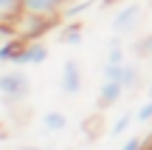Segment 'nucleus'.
<instances>
[{"label": "nucleus", "mask_w": 152, "mask_h": 150, "mask_svg": "<svg viewBox=\"0 0 152 150\" xmlns=\"http://www.w3.org/2000/svg\"><path fill=\"white\" fill-rule=\"evenodd\" d=\"M31 91V79L23 68H11V71L0 74V96H3L9 105H17L23 102Z\"/></svg>", "instance_id": "1"}, {"label": "nucleus", "mask_w": 152, "mask_h": 150, "mask_svg": "<svg viewBox=\"0 0 152 150\" xmlns=\"http://www.w3.org/2000/svg\"><path fill=\"white\" fill-rule=\"evenodd\" d=\"M42 125H45L48 133H59V130L68 128V116H65L62 111H48V113L42 116Z\"/></svg>", "instance_id": "8"}, {"label": "nucleus", "mask_w": 152, "mask_h": 150, "mask_svg": "<svg viewBox=\"0 0 152 150\" xmlns=\"http://www.w3.org/2000/svg\"><path fill=\"white\" fill-rule=\"evenodd\" d=\"M59 40H62L65 45H79V43H82V26H79L76 20H68V26L59 31Z\"/></svg>", "instance_id": "9"}, {"label": "nucleus", "mask_w": 152, "mask_h": 150, "mask_svg": "<svg viewBox=\"0 0 152 150\" xmlns=\"http://www.w3.org/2000/svg\"><path fill=\"white\" fill-rule=\"evenodd\" d=\"M141 150H152V136H149V142H144V147Z\"/></svg>", "instance_id": "17"}, {"label": "nucleus", "mask_w": 152, "mask_h": 150, "mask_svg": "<svg viewBox=\"0 0 152 150\" xmlns=\"http://www.w3.org/2000/svg\"><path fill=\"white\" fill-rule=\"evenodd\" d=\"M135 54L138 57H152V34H147V37H141L135 43Z\"/></svg>", "instance_id": "14"}, {"label": "nucleus", "mask_w": 152, "mask_h": 150, "mask_svg": "<svg viewBox=\"0 0 152 150\" xmlns=\"http://www.w3.org/2000/svg\"><path fill=\"white\" fill-rule=\"evenodd\" d=\"M20 150H39V147H20Z\"/></svg>", "instance_id": "18"}, {"label": "nucleus", "mask_w": 152, "mask_h": 150, "mask_svg": "<svg viewBox=\"0 0 152 150\" xmlns=\"http://www.w3.org/2000/svg\"><path fill=\"white\" fill-rule=\"evenodd\" d=\"M65 6H68V0H20V14L54 20L56 14L65 11Z\"/></svg>", "instance_id": "2"}, {"label": "nucleus", "mask_w": 152, "mask_h": 150, "mask_svg": "<svg viewBox=\"0 0 152 150\" xmlns=\"http://www.w3.org/2000/svg\"><path fill=\"white\" fill-rule=\"evenodd\" d=\"M23 45H26V40L17 34V37H11V40H6L3 45H0V62H11L14 65L17 62V54L23 51Z\"/></svg>", "instance_id": "7"}, {"label": "nucleus", "mask_w": 152, "mask_h": 150, "mask_svg": "<svg viewBox=\"0 0 152 150\" xmlns=\"http://www.w3.org/2000/svg\"><path fill=\"white\" fill-rule=\"evenodd\" d=\"M20 14V0H0V23H9Z\"/></svg>", "instance_id": "10"}, {"label": "nucleus", "mask_w": 152, "mask_h": 150, "mask_svg": "<svg viewBox=\"0 0 152 150\" xmlns=\"http://www.w3.org/2000/svg\"><path fill=\"white\" fill-rule=\"evenodd\" d=\"M45 60H48V45L39 43V40H26L14 65H42Z\"/></svg>", "instance_id": "4"}, {"label": "nucleus", "mask_w": 152, "mask_h": 150, "mask_svg": "<svg viewBox=\"0 0 152 150\" xmlns=\"http://www.w3.org/2000/svg\"><path fill=\"white\" fill-rule=\"evenodd\" d=\"M132 119H135V113H124V116H118V119H115V125L110 128V136H121V133H127V128L132 125Z\"/></svg>", "instance_id": "13"}, {"label": "nucleus", "mask_w": 152, "mask_h": 150, "mask_svg": "<svg viewBox=\"0 0 152 150\" xmlns=\"http://www.w3.org/2000/svg\"><path fill=\"white\" fill-rule=\"evenodd\" d=\"M138 82H141V68H138L135 62H127V68H124V79H121V85H124V88L130 91V88H135Z\"/></svg>", "instance_id": "11"}, {"label": "nucleus", "mask_w": 152, "mask_h": 150, "mask_svg": "<svg viewBox=\"0 0 152 150\" xmlns=\"http://www.w3.org/2000/svg\"><path fill=\"white\" fill-rule=\"evenodd\" d=\"M138 17H141V3H127L124 9H118V14L113 20V34H118V37L130 34L138 26Z\"/></svg>", "instance_id": "3"}, {"label": "nucleus", "mask_w": 152, "mask_h": 150, "mask_svg": "<svg viewBox=\"0 0 152 150\" xmlns=\"http://www.w3.org/2000/svg\"><path fill=\"white\" fill-rule=\"evenodd\" d=\"M93 3H96V0H82V3H73V6H65V11H62V17H65V20H73L76 14H85V11L90 9Z\"/></svg>", "instance_id": "12"}, {"label": "nucleus", "mask_w": 152, "mask_h": 150, "mask_svg": "<svg viewBox=\"0 0 152 150\" xmlns=\"http://www.w3.org/2000/svg\"><path fill=\"white\" fill-rule=\"evenodd\" d=\"M149 99H152V82H149Z\"/></svg>", "instance_id": "19"}, {"label": "nucleus", "mask_w": 152, "mask_h": 150, "mask_svg": "<svg viewBox=\"0 0 152 150\" xmlns=\"http://www.w3.org/2000/svg\"><path fill=\"white\" fill-rule=\"evenodd\" d=\"M124 85L118 82V79H102V88H99V96H96V102H99V108H110V105H115V102L124 96Z\"/></svg>", "instance_id": "6"}, {"label": "nucleus", "mask_w": 152, "mask_h": 150, "mask_svg": "<svg viewBox=\"0 0 152 150\" xmlns=\"http://www.w3.org/2000/svg\"><path fill=\"white\" fill-rule=\"evenodd\" d=\"M141 147H144V139L132 136V139H127V142H124V147H121V150H141Z\"/></svg>", "instance_id": "16"}, {"label": "nucleus", "mask_w": 152, "mask_h": 150, "mask_svg": "<svg viewBox=\"0 0 152 150\" xmlns=\"http://www.w3.org/2000/svg\"><path fill=\"white\" fill-rule=\"evenodd\" d=\"M59 85H62V94H65V96H76L82 91V68H79L76 60H68L65 65H62Z\"/></svg>", "instance_id": "5"}, {"label": "nucleus", "mask_w": 152, "mask_h": 150, "mask_svg": "<svg viewBox=\"0 0 152 150\" xmlns=\"http://www.w3.org/2000/svg\"><path fill=\"white\" fill-rule=\"evenodd\" d=\"M135 119H138V122H149V119H152V99L144 102V105L135 111Z\"/></svg>", "instance_id": "15"}]
</instances>
